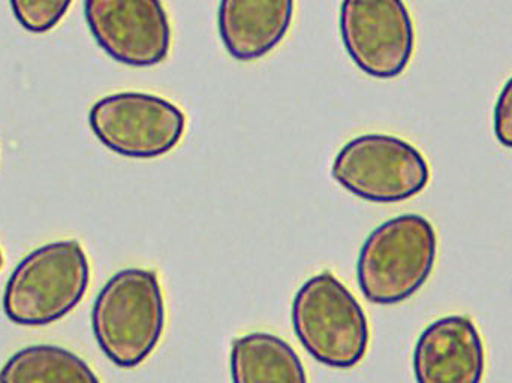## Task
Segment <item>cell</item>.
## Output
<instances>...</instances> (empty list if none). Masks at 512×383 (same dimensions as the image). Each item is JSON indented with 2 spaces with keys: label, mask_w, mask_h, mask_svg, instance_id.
<instances>
[{
  "label": "cell",
  "mask_w": 512,
  "mask_h": 383,
  "mask_svg": "<svg viewBox=\"0 0 512 383\" xmlns=\"http://www.w3.org/2000/svg\"><path fill=\"white\" fill-rule=\"evenodd\" d=\"M167 322L158 274L126 268L114 274L96 297L92 330L99 349L120 369H134L153 354Z\"/></svg>",
  "instance_id": "1"
},
{
  "label": "cell",
  "mask_w": 512,
  "mask_h": 383,
  "mask_svg": "<svg viewBox=\"0 0 512 383\" xmlns=\"http://www.w3.org/2000/svg\"><path fill=\"white\" fill-rule=\"evenodd\" d=\"M438 235L420 214H402L373 229L357 262L358 286L369 303L393 306L417 294L432 274Z\"/></svg>",
  "instance_id": "2"
},
{
  "label": "cell",
  "mask_w": 512,
  "mask_h": 383,
  "mask_svg": "<svg viewBox=\"0 0 512 383\" xmlns=\"http://www.w3.org/2000/svg\"><path fill=\"white\" fill-rule=\"evenodd\" d=\"M90 265L77 240L54 241L33 250L6 282L3 310L23 327H44L65 318L86 295Z\"/></svg>",
  "instance_id": "3"
},
{
  "label": "cell",
  "mask_w": 512,
  "mask_h": 383,
  "mask_svg": "<svg viewBox=\"0 0 512 383\" xmlns=\"http://www.w3.org/2000/svg\"><path fill=\"white\" fill-rule=\"evenodd\" d=\"M292 327L307 354L333 369H352L366 357L369 321L352 292L330 271L307 280L292 301Z\"/></svg>",
  "instance_id": "4"
},
{
  "label": "cell",
  "mask_w": 512,
  "mask_h": 383,
  "mask_svg": "<svg viewBox=\"0 0 512 383\" xmlns=\"http://www.w3.org/2000/svg\"><path fill=\"white\" fill-rule=\"evenodd\" d=\"M331 174L343 189L375 204L414 198L430 182L423 153L408 141L385 134L361 135L346 143Z\"/></svg>",
  "instance_id": "5"
},
{
  "label": "cell",
  "mask_w": 512,
  "mask_h": 383,
  "mask_svg": "<svg viewBox=\"0 0 512 383\" xmlns=\"http://www.w3.org/2000/svg\"><path fill=\"white\" fill-rule=\"evenodd\" d=\"M89 125L111 152L131 159H156L182 141L186 116L161 96L122 92L99 99L90 108Z\"/></svg>",
  "instance_id": "6"
},
{
  "label": "cell",
  "mask_w": 512,
  "mask_h": 383,
  "mask_svg": "<svg viewBox=\"0 0 512 383\" xmlns=\"http://www.w3.org/2000/svg\"><path fill=\"white\" fill-rule=\"evenodd\" d=\"M340 35L352 62L369 77H399L411 63L415 27L403 0H342Z\"/></svg>",
  "instance_id": "7"
},
{
  "label": "cell",
  "mask_w": 512,
  "mask_h": 383,
  "mask_svg": "<svg viewBox=\"0 0 512 383\" xmlns=\"http://www.w3.org/2000/svg\"><path fill=\"white\" fill-rule=\"evenodd\" d=\"M84 17L99 47L122 65L150 68L170 54L171 21L162 0H84Z\"/></svg>",
  "instance_id": "8"
},
{
  "label": "cell",
  "mask_w": 512,
  "mask_h": 383,
  "mask_svg": "<svg viewBox=\"0 0 512 383\" xmlns=\"http://www.w3.org/2000/svg\"><path fill=\"white\" fill-rule=\"evenodd\" d=\"M486 351L480 330L469 316L453 315L432 322L414 349L415 379L421 383L483 381Z\"/></svg>",
  "instance_id": "9"
},
{
  "label": "cell",
  "mask_w": 512,
  "mask_h": 383,
  "mask_svg": "<svg viewBox=\"0 0 512 383\" xmlns=\"http://www.w3.org/2000/svg\"><path fill=\"white\" fill-rule=\"evenodd\" d=\"M295 0H221L218 29L233 59L255 62L274 50L289 32Z\"/></svg>",
  "instance_id": "10"
},
{
  "label": "cell",
  "mask_w": 512,
  "mask_h": 383,
  "mask_svg": "<svg viewBox=\"0 0 512 383\" xmlns=\"http://www.w3.org/2000/svg\"><path fill=\"white\" fill-rule=\"evenodd\" d=\"M231 378L237 383H304L306 370L297 352L280 337L251 333L234 340Z\"/></svg>",
  "instance_id": "11"
},
{
  "label": "cell",
  "mask_w": 512,
  "mask_h": 383,
  "mask_svg": "<svg viewBox=\"0 0 512 383\" xmlns=\"http://www.w3.org/2000/svg\"><path fill=\"white\" fill-rule=\"evenodd\" d=\"M98 376L78 355L59 346H29L9 358L0 382L95 383Z\"/></svg>",
  "instance_id": "12"
},
{
  "label": "cell",
  "mask_w": 512,
  "mask_h": 383,
  "mask_svg": "<svg viewBox=\"0 0 512 383\" xmlns=\"http://www.w3.org/2000/svg\"><path fill=\"white\" fill-rule=\"evenodd\" d=\"M14 17L30 33L50 32L65 17L72 0H9Z\"/></svg>",
  "instance_id": "13"
},
{
  "label": "cell",
  "mask_w": 512,
  "mask_h": 383,
  "mask_svg": "<svg viewBox=\"0 0 512 383\" xmlns=\"http://www.w3.org/2000/svg\"><path fill=\"white\" fill-rule=\"evenodd\" d=\"M493 126H495V135L499 143L512 149V77L507 81L496 101Z\"/></svg>",
  "instance_id": "14"
},
{
  "label": "cell",
  "mask_w": 512,
  "mask_h": 383,
  "mask_svg": "<svg viewBox=\"0 0 512 383\" xmlns=\"http://www.w3.org/2000/svg\"><path fill=\"white\" fill-rule=\"evenodd\" d=\"M2 267H3V253H2V249H0V270H2Z\"/></svg>",
  "instance_id": "15"
}]
</instances>
